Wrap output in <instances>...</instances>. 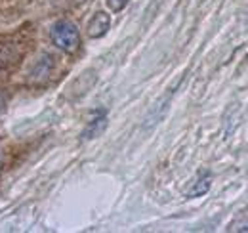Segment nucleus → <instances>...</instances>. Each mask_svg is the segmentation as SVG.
<instances>
[{
  "label": "nucleus",
  "mask_w": 248,
  "mask_h": 233,
  "mask_svg": "<svg viewBox=\"0 0 248 233\" xmlns=\"http://www.w3.org/2000/svg\"><path fill=\"white\" fill-rule=\"evenodd\" d=\"M105 126H107V115H105V111H97L95 116L90 120V124L86 126V130L82 132V138H84V140L97 138V136L105 130Z\"/></svg>",
  "instance_id": "4"
},
{
  "label": "nucleus",
  "mask_w": 248,
  "mask_h": 233,
  "mask_svg": "<svg viewBox=\"0 0 248 233\" xmlns=\"http://www.w3.org/2000/svg\"><path fill=\"white\" fill-rule=\"evenodd\" d=\"M19 61V48L16 44H0V69H10Z\"/></svg>",
  "instance_id": "5"
},
{
  "label": "nucleus",
  "mask_w": 248,
  "mask_h": 233,
  "mask_svg": "<svg viewBox=\"0 0 248 233\" xmlns=\"http://www.w3.org/2000/svg\"><path fill=\"white\" fill-rule=\"evenodd\" d=\"M4 105H6V98H4V94L0 92V113L4 111Z\"/></svg>",
  "instance_id": "8"
},
{
  "label": "nucleus",
  "mask_w": 248,
  "mask_h": 233,
  "mask_svg": "<svg viewBox=\"0 0 248 233\" xmlns=\"http://www.w3.org/2000/svg\"><path fill=\"white\" fill-rule=\"evenodd\" d=\"M109 25H111V17H109V14H105V12H97V14H93V17L88 21V36L90 38H99V36H103L107 31H109Z\"/></svg>",
  "instance_id": "3"
},
{
  "label": "nucleus",
  "mask_w": 248,
  "mask_h": 233,
  "mask_svg": "<svg viewBox=\"0 0 248 233\" xmlns=\"http://www.w3.org/2000/svg\"><path fill=\"white\" fill-rule=\"evenodd\" d=\"M0 165H2V153H0Z\"/></svg>",
  "instance_id": "9"
},
{
  "label": "nucleus",
  "mask_w": 248,
  "mask_h": 233,
  "mask_svg": "<svg viewBox=\"0 0 248 233\" xmlns=\"http://www.w3.org/2000/svg\"><path fill=\"white\" fill-rule=\"evenodd\" d=\"M210 185H212V176L208 172H202L193 182V185L187 189V197H201L210 189Z\"/></svg>",
  "instance_id": "6"
},
{
  "label": "nucleus",
  "mask_w": 248,
  "mask_h": 233,
  "mask_svg": "<svg viewBox=\"0 0 248 233\" xmlns=\"http://www.w3.org/2000/svg\"><path fill=\"white\" fill-rule=\"evenodd\" d=\"M52 71H54V58L50 54H44L42 58L32 65L29 79H31L32 83H44L52 75Z\"/></svg>",
  "instance_id": "2"
},
{
  "label": "nucleus",
  "mask_w": 248,
  "mask_h": 233,
  "mask_svg": "<svg viewBox=\"0 0 248 233\" xmlns=\"http://www.w3.org/2000/svg\"><path fill=\"white\" fill-rule=\"evenodd\" d=\"M130 0H107V4H109V8L113 10V12H121L124 6L128 4Z\"/></svg>",
  "instance_id": "7"
},
{
  "label": "nucleus",
  "mask_w": 248,
  "mask_h": 233,
  "mask_svg": "<svg viewBox=\"0 0 248 233\" xmlns=\"http://www.w3.org/2000/svg\"><path fill=\"white\" fill-rule=\"evenodd\" d=\"M50 36H52V42L65 54H75L80 48V34L73 21L62 19V21L54 23Z\"/></svg>",
  "instance_id": "1"
}]
</instances>
